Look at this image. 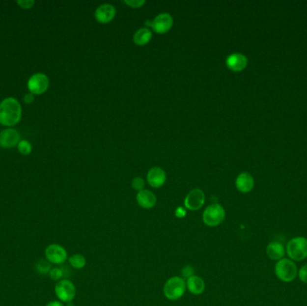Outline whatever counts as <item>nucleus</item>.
Wrapping results in <instances>:
<instances>
[{
    "instance_id": "nucleus-1",
    "label": "nucleus",
    "mask_w": 307,
    "mask_h": 306,
    "mask_svg": "<svg viewBox=\"0 0 307 306\" xmlns=\"http://www.w3.org/2000/svg\"><path fill=\"white\" fill-rule=\"evenodd\" d=\"M21 117V104L16 98L8 97L0 103V124L15 126L20 121Z\"/></svg>"
},
{
    "instance_id": "nucleus-2",
    "label": "nucleus",
    "mask_w": 307,
    "mask_h": 306,
    "mask_svg": "<svg viewBox=\"0 0 307 306\" xmlns=\"http://www.w3.org/2000/svg\"><path fill=\"white\" fill-rule=\"evenodd\" d=\"M274 272L278 279L284 283H290L297 278L298 268L295 261L288 258H284L277 261Z\"/></svg>"
},
{
    "instance_id": "nucleus-3",
    "label": "nucleus",
    "mask_w": 307,
    "mask_h": 306,
    "mask_svg": "<svg viewBox=\"0 0 307 306\" xmlns=\"http://www.w3.org/2000/svg\"><path fill=\"white\" fill-rule=\"evenodd\" d=\"M286 252L288 259L295 262H299L307 259V237L296 236L290 239L286 244Z\"/></svg>"
},
{
    "instance_id": "nucleus-4",
    "label": "nucleus",
    "mask_w": 307,
    "mask_h": 306,
    "mask_svg": "<svg viewBox=\"0 0 307 306\" xmlns=\"http://www.w3.org/2000/svg\"><path fill=\"white\" fill-rule=\"evenodd\" d=\"M186 280L182 277H172L164 285V295L168 300L177 301L185 294Z\"/></svg>"
},
{
    "instance_id": "nucleus-5",
    "label": "nucleus",
    "mask_w": 307,
    "mask_h": 306,
    "mask_svg": "<svg viewBox=\"0 0 307 306\" xmlns=\"http://www.w3.org/2000/svg\"><path fill=\"white\" fill-rule=\"evenodd\" d=\"M225 210L219 203L209 205L202 215L203 223L208 227H217L224 222Z\"/></svg>"
},
{
    "instance_id": "nucleus-6",
    "label": "nucleus",
    "mask_w": 307,
    "mask_h": 306,
    "mask_svg": "<svg viewBox=\"0 0 307 306\" xmlns=\"http://www.w3.org/2000/svg\"><path fill=\"white\" fill-rule=\"evenodd\" d=\"M55 294L59 301L68 304L73 301L76 296V286L68 279H61L55 285Z\"/></svg>"
},
{
    "instance_id": "nucleus-7",
    "label": "nucleus",
    "mask_w": 307,
    "mask_h": 306,
    "mask_svg": "<svg viewBox=\"0 0 307 306\" xmlns=\"http://www.w3.org/2000/svg\"><path fill=\"white\" fill-rule=\"evenodd\" d=\"M49 84H50V80L47 76L42 73H37L32 75L28 80L27 86L29 91L31 92V94L40 95V94H44L47 91Z\"/></svg>"
},
{
    "instance_id": "nucleus-8",
    "label": "nucleus",
    "mask_w": 307,
    "mask_h": 306,
    "mask_svg": "<svg viewBox=\"0 0 307 306\" xmlns=\"http://www.w3.org/2000/svg\"><path fill=\"white\" fill-rule=\"evenodd\" d=\"M146 26H151L153 30L157 33H166L172 28L173 19L168 13H162L155 17L154 20L146 21Z\"/></svg>"
},
{
    "instance_id": "nucleus-9",
    "label": "nucleus",
    "mask_w": 307,
    "mask_h": 306,
    "mask_svg": "<svg viewBox=\"0 0 307 306\" xmlns=\"http://www.w3.org/2000/svg\"><path fill=\"white\" fill-rule=\"evenodd\" d=\"M46 259L52 264H63L68 259V252L66 249L57 244L49 245L45 250Z\"/></svg>"
},
{
    "instance_id": "nucleus-10",
    "label": "nucleus",
    "mask_w": 307,
    "mask_h": 306,
    "mask_svg": "<svg viewBox=\"0 0 307 306\" xmlns=\"http://www.w3.org/2000/svg\"><path fill=\"white\" fill-rule=\"evenodd\" d=\"M205 194L200 189H193L189 192L184 199L185 208L191 211H196L203 207Z\"/></svg>"
},
{
    "instance_id": "nucleus-11",
    "label": "nucleus",
    "mask_w": 307,
    "mask_h": 306,
    "mask_svg": "<svg viewBox=\"0 0 307 306\" xmlns=\"http://www.w3.org/2000/svg\"><path fill=\"white\" fill-rule=\"evenodd\" d=\"M20 142V135L14 129H7L0 132V146L3 148H12Z\"/></svg>"
},
{
    "instance_id": "nucleus-12",
    "label": "nucleus",
    "mask_w": 307,
    "mask_h": 306,
    "mask_svg": "<svg viewBox=\"0 0 307 306\" xmlns=\"http://www.w3.org/2000/svg\"><path fill=\"white\" fill-rule=\"evenodd\" d=\"M147 182L153 188H160L167 181V173L160 167H153L147 172Z\"/></svg>"
},
{
    "instance_id": "nucleus-13",
    "label": "nucleus",
    "mask_w": 307,
    "mask_h": 306,
    "mask_svg": "<svg viewBox=\"0 0 307 306\" xmlns=\"http://www.w3.org/2000/svg\"><path fill=\"white\" fill-rule=\"evenodd\" d=\"M226 66L234 72H240L244 70L248 64L246 56L241 53H233L226 58Z\"/></svg>"
},
{
    "instance_id": "nucleus-14",
    "label": "nucleus",
    "mask_w": 307,
    "mask_h": 306,
    "mask_svg": "<svg viewBox=\"0 0 307 306\" xmlns=\"http://www.w3.org/2000/svg\"><path fill=\"white\" fill-rule=\"evenodd\" d=\"M266 254L271 260L279 261L285 258V255L286 254V247L281 243L273 241L267 245Z\"/></svg>"
},
{
    "instance_id": "nucleus-15",
    "label": "nucleus",
    "mask_w": 307,
    "mask_h": 306,
    "mask_svg": "<svg viewBox=\"0 0 307 306\" xmlns=\"http://www.w3.org/2000/svg\"><path fill=\"white\" fill-rule=\"evenodd\" d=\"M115 14L116 9L113 5L104 4L95 11V18L101 24H108L114 18Z\"/></svg>"
},
{
    "instance_id": "nucleus-16",
    "label": "nucleus",
    "mask_w": 307,
    "mask_h": 306,
    "mask_svg": "<svg viewBox=\"0 0 307 306\" xmlns=\"http://www.w3.org/2000/svg\"><path fill=\"white\" fill-rule=\"evenodd\" d=\"M137 202L140 207L145 209L153 208L156 204V195L148 190H143L137 194Z\"/></svg>"
},
{
    "instance_id": "nucleus-17",
    "label": "nucleus",
    "mask_w": 307,
    "mask_h": 306,
    "mask_svg": "<svg viewBox=\"0 0 307 306\" xmlns=\"http://www.w3.org/2000/svg\"><path fill=\"white\" fill-rule=\"evenodd\" d=\"M235 186L242 193H248L254 187V179L248 172H242L236 178Z\"/></svg>"
},
{
    "instance_id": "nucleus-18",
    "label": "nucleus",
    "mask_w": 307,
    "mask_h": 306,
    "mask_svg": "<svg viewBox=\"0 0 307 306\" xmlns=\"http://www.w3.org/2000/svg\"><path fill=\"white\" fill-rule=\"evenodd\" d=\"M186 287L191 294L198 296V295H201L205 291L206 284H205V281L200 277L194 275L187 278Z\"/></svg>"
},
{
    "instance_id": "nucleus-19",
    "label": "nucleus",
    "mask_w": 307,
    "mask_h": 306,
    "mask_svg": "<svg viewBox=\"0 0 307 306\" xmlns=\"http://www.w3.org/2000/svg\"><path fill=\"white\" fill-rule=\"evenodd\" d=\"M133 39L137 45H146L152 39V31L148 28H140L136 31Z\"/></svg>"
},
{
    "instance_id": "nucleus-20",
    "label": "nucleus",
    "mask_w": 307,
    "mask_h": 306,
    "mask_svg": "<svg viewBox=\"0 0 307 306\" xmlns=\"http://www.w3.org/2000/svg\"><path fill=\"white\" fill-rule=\"evenodd\" d=\"M69 264L76 270H81L86 264V259L82 254H74L68 259Z\"/></svg>"
},
{
    "instance_id": "nucleus-21",
    "label": "nucleus",
    "mask_w": 307,
    "mask_h": 306,
    "mask_svg": "<svg viewBox=\"0 0 307 306\" xmlns=\"http://www.w3.org/2000/svg\"><path fill=\"white\" fill-rule=\"evenodd\" d=\"M36 270L42 275H46L48 273H50V271L52 270V265L48 261L47 259H40L36 265Z\"/></svg>"
},
{
    "instance_id": "nucleus-22",
    "label": "nucleus",
    "mask_w": 307,
    "mask_h": 306,
    "mask_svg": "<svg viewBox=\"0 0 307 306\" xmlns=\"http://www.w3.org/2000/svg\"><path fill=\"white\" fill-rule=\"evenodd\" d=\"M17 147H18V151L23 155H25V156L31 154V149H32L31 143L27 140L20 141L18 143V145H17Z\"/></svg>"
},
{
    "instance_id": "nucleus-23",
    "label": "nucleus",
    "mask_w": 307,
    "mask_h": 306,
    "mask_svg": "<svg viewBox=\"0 0 307 306\" xmlns=\"http://www.w3.org/2000/svg\"><path fill=\"white\" fill-rule=\"evenodd\" d=\"M131 185H132V188L136 191L141 192V191L144 190V187H145V181L140 177H136L132 180Z\"/></svg>"
},
{
    "instance_id": "nucleus-24",
    "label": "nucleus",
    "mask_w": 307,
    "mask_h": 306,
    "mask_svg": "<svg viewBox=\"0 0 307 306\" xmlns=\"http://www.w3.org/2000/svg\"><path fill=\"white\" fill-rule=\"evenodd\" d=\"M49 274H50V278H52V280L60 281L62 278L63 275H64V272L59 268H53L50 271Z\"/></svg>"
},
{
    "instance_id": "nucleus-25",
    "label": "nucleus",
    "mask_w": 307,
    "mask_h": 306,
    "mask_svg": "<svg viewBox=\"0 0 307 306\" xmlns=\"http://www.w3.org/2000/svg\"><path fill=\"white\" fill-rule=\"evenodd\" d=\"M298 278L299 280L303 282L304 284H307V264H305L302 266L299 270H298Z\"/></svg>"
},
{
    "instance_id": "nucleus-26",
    "label": "nucleus",
    "mask_w": 307,
    "mask_h": 306,
    "mask_svg": "<svg viewBox=\"0 0 307 306\" xmlns=\"http://www.w3.org/2000/svg\"><path fill=\"white\" fill-rule=\"evenodd\" d=\"M124 3L130 5L131 7L138 8V7H141L142 5H144L146 3V1L145 0H125Z\"/></svg>"
},
{
    "instance_id": "nucleus-27",
    "label": "nucleus",
    "mask_w": 307,
    "mask_h": 306,
    "mask_svg": "<svg viewBox=\"0 0 307 306\" xmlns=\"http://www.w3.org/2000/svg\"><path fill=\"white\" fill-rule=\"evenodd\" d=\"M194 269H193L192 266H190V265H187V266H185L183 269L182 270V275L184 277V278H191V277H193L194 276Z\"/></svg>"
},
{
    "instance_id": "nucleus-28",
    "label": "nucleus",
    "mask_w": 307,
    "mask_h": 306,
    "mask_svg": "<svg viewBox=\"0 0 307 306\" xmlns=\"http://www.w3.org/2000/svg\"><path fill=\"white\" fill-rule=\"evenodd\" d=\"M17 4L23 8L28 9V8H31V6L35 4V2L32 0H25V1L21 0V1H17Z\"/></svg>"
},
{
    "instance_id": "nucleus-29",
    "label": "nucleus",
    "mask_w": 307,
    "mask_h": 306,
    "mask_svg": "<svg viewBox=\"0 0 307 306\" xmlns=\"http://www.w3.org/2000/svg\"><path fill=\"white\" fill-rule=\"evenodd\" d=\"M175 216L178 218H183L186 216V210L182 207H179L177 209L175 210Z\"/></svg>"
},
{
    "instance_id": "nucleus-30",
    "label": "nucleus",
    "mask_w": 307,
    "mask_h": 306,
    "mask_svg": "<svg viewBox=\"0 0 307 306\" xmlns=\"http://www.w3.org/2000/svg\"><path fill=\"white\" fill-rule=\"evenodd\" d=\"M24 101H25V103H26V104H31V103L33 102V94H26V95H25V97H24Z\"/></svg>"
},
{
    "instance_id": "nucleus-31",
    "label": "nucleus",
    "mask_w": 307,
    "mask_h": 306,
    "mask_svg": "<svg viewBox=\"0 0 307 306\" xmlns=\"http://www.w3.org/2000/svg\"><path fill=\"white\" fill-rule=\"evenodd\" d=\"M64 306V305H63L62 302L55 300V301H52L50 302V303H48L47 306Z\"/></svg>"
},
{
    "instance_id": "nucleus-32",
    "label": "nucleus",
    "mask_w": 307,
    "mask_h": 306,
    "mask_svg": "<svg viewBox=\"0 0 307 306\" xmlns=\"http://www.w3.org/2000/svg\"><path fill=\"white\" fill-rule=\"evenodd\" d=\"M73 303H72V302H69V303H68V306H73Z\"/></svg>"
}]
</instances>
